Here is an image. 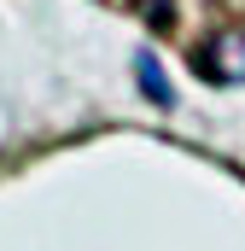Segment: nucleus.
<instances>
[{
  "label": "nucleus",
  "instance_id": "1",
  "mask_svg": "<svg viewBox=\"0 0 245 251\" xmlns=\"http://www.w3.org/2000/svg\"><path fill=\"white\" fill-rule=\"evenodd\" d=\"M198 76L216 82V88H240L245 82V29H216L204 47H198Z\"/></svg>",
  "mask_w": 245,
  "mask_h": 251
},
{
  "label": "nucleus",
  "instance_id": "2",
  "mask_svg": "<svg viewBox=\"0 0 245 251\" xmlns=\"http://www.w3.org/2000/svg\"><path fill=\"white\" fill-rule=\"evenodd\" d=\"M134 76H140V88H146V100H158V105H175V88H170V76H164V64L152 59V53H134Z\"/></svg>",
  "mask_w": 245,
  "mask_h": 251
},
{
  "label": "nucleus",
  "instance_id": "3",
  "mask_svg": "<svg viewBox=\"0 0 245 251\" xmlns=\"http://www.w3.org/2000/svg\"><path fill=\"white\" fill-rule=\"evenodd\" d=\"M140 6V18H152V24H170V12H175V0H134Z\"/></svg>",
  "mask_w": 245,
  "mask_h": 251
}]
</instances>
